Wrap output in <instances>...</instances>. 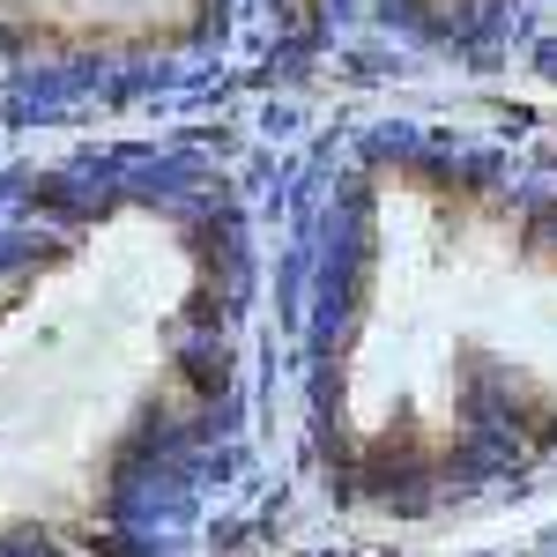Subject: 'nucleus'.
Wrapping results in <instances>:
<instances>
[]
</instances>
